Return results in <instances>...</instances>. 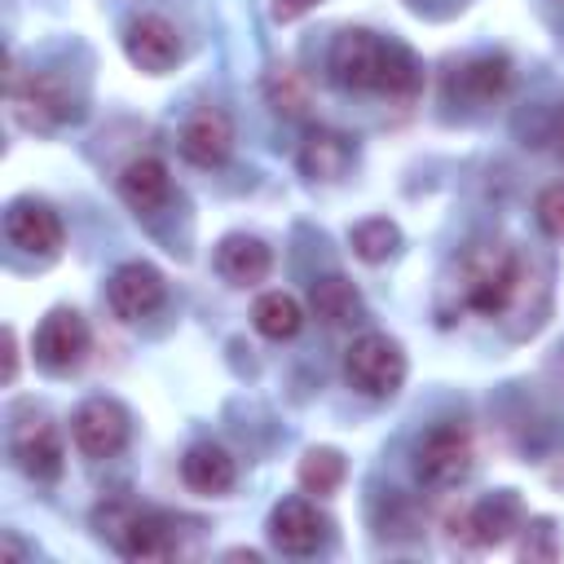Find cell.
<instances>
[{"label":"cell","mask_w":564,"mask_h":564,"mask_svg":"<svg viewBox=\"0 0 564 564\" xmlns=\"http://www.w3.org/2000/svg\"><path fill=\"white\" fill-rule=\"evenodd\" d=\"M520 256L511 247L498 242H480L467 247L449 273V300L458 313H476V317H502L520 291Z\"/></svg>","instance_id":"cell-1"},{"label":"cell","mask_w":564,"mask_h":564,"mask_svg":"<svg viewBox=\"0 0 564 564\" xmlns=\"http://www.w3.org/2000/svg\"><path fill=\"white\" fill-rule=\"evenodd\" d=\"M471 463H476V445H471V432L463 423H436L419 449H414V471L423 485L432 489H454L471 476Z\"/></svg>","instance_id":"cell-2"},{"label":"cell","mask_w":564,"mask_h":564,"mask_svg":"<svg viewBox=\"0 0 564 564\" xmlns=\"http://www.w3.org/2000/svg\"><path fill=\"white\" fill-rule=\"evenodd\" d=\"M344 375L366 397H392L405 383V352L388 335H357L344 352Z\"/></svg>","instance_id":"cell-3"},{"label":"cell","mask_w":564,"mask_h":564,"mask_svg":"<svg viewBox=\"0 0 564 564\" xmlns=\"http://www.w3.org/2000/svg\"><path fill=\"white\" fill-rule=\"evenodd\" d=\"M388 48H392V40H379L366 26L339 31V40L330 44V75H335V84H344L352 93H383Z\"/></svg>","instance_id":"cell-4"},{"label":"cell","mask_w":564,"mask_h":564,"mask_svg":"<svg viewBox=\"0 0 564 564\" xmlns=\"http://www.w3.org/2000/svg\"><path fill=\"white\" fill-rule=\"evenodd\" d=\"M9 101H13V115L22 128H62L66 119H75L70 88L48 70L26 75V79H18L9 70Z\"/></svg>","instance_id":"cell-5"},{"label":"cell","mask_w":564,"mask_h":564,"mask_svg":"<svg viewBox=\"0 0 564 564\" xmlns=\"http://www.w3.org/2000/svg\"><path fill=\"white\" fill-rule=\"evenodd\" d=\"M70 436L84 458H115L128 445V410L110 397H93L75 410Z\"/></svg>","instance_id":"cell-6"},{"label":"cell","mask_w":564,"mask_h":564,"mask_svg":"<svg viewBox=\"0 0 564 564\" xmlns=\"http://www.w3.org/2000/svg\"><path fill=\"white\" fill-rule=\"evenodd\" d=\"M106 524H110V538H115L119 555H128V560H172L176 555V533H172L176 524L159 511L123 507Z\"/></svg>","instance_id":"cell-7"},{"label":"cell","mask_w":564,"mask_h":564,"mask_svg":"<svg viewBox=\"0 0 564 564\" xmlns=\"http://www.w3.org/2000/svg\"><path fill=\"white\" fill-rule=\"evenodd\" d=\"M88 344H93L88 322L75 308H53L35 330V361L53 375H66L88 357Z\"/></svg>","instance_id":"cell-8"},{"label":"cell","mask_w":564,"mask_h":564,"mask_svg":"<svg viewBox=\"0 0 564 564\" xmlns=\"http://www.w3.org/2000/svg\"><path fill=\"white\" fill-rule=\"evenodd\" d=\"M123 53L137 70L145 75H167L176 62H181V35L167 18L159 13H137L128 26H123Z\"/></svg>","instance_id":"cell-9"},{"label":"cell","mask_w":564,"mask_h":564,"mask_svg":"<svg viewBox=\"0 0 564 564\" xmlns=\"http://www.w3.org/2000/svg\"><path fill=\"white\" fill-rule=\"evenodd\" d=\"M9 449L18 458V467L31 476V480H57L62 467H66V449H62V432L40 419V414H26L13 423L9 432Z\"/></svg>","instance_id":"cell-10"},{"label":"cell","mask_w":564,"mask_h":564,"mask_svg":"<svg viewBox=\"0 0 564 564\" xmlns=\"http://www.w3.org/2000/svg\"><path fill=\"white\" fill-rule=\"evenodd\" d=\"M330 533V520L308 498H282L269 516V538L282 555H313Z\"/></svg>","instance_id":"cell-11"},{"label":"cell","mask_w":564,"mask_h":564,"mask_svg":"<svg viewBox=\"0 0 564 564\" xmlns=\"http://www.w3.org/2000/svg\"><path fill=\"white\" fill-rule=\"evenodd\" d=\"M106 295H110L115 317H123V322H141V317H150V313L163 308V278H159L154 264H145V260H128V264H119V269L110 273Z\"/></svg>","instance_id":"cell-12"},{"label":"cell","mask_w":564,"mask_h":564,"mask_svg":"<svg viewBox=\"0 0 564 564\" xmlns=\"http://www.w3.org/2000/svg\"><path fill=\"white\" fill-rule=\"evenodd\" d=\"M234 150V123L216 106H198L181 128V154L194 167H220Z\"/></svg>","instance_id":"cell-13"},{"label":"cell","mask_w":564,"mask_h":564,"mask_svg":"<svg viewBox=\"0 0 564 564\" xmlns=\"http://www.w3.org/2000/svg\"><path fill=\"white\" fill-rule=\"evenodd\" d=\"M4 234H9L13 247H22L31 256H44V260L62 251V220L48 203H31V198L13 203L9 216H4Z\"/></svg>","instance_id":"cell-14"},{"label":"cell","mask_w":564,"mask_h":564,"mask_svg":"<svg viewBox=\"0 0 564 564\" xmlns=\"http://www.w3.org/2000/svg\"><path fill=\"white\" fill-rule=\"evenodd\" d=\"M172 194V176H167V163L154 159V154H141L132 159L123 172H119V198L132 207V212H159Z\"/></svg>","instance_id":"cell-15"},{"label":"cell","mask_w":564,"mask_h":564,"mask_svg":"<svg viewBox=\"0 0 564 564\" xmlns=\"http://www.w3.org/2000/svg\"><path fill=\"white\" fill-rule=\"evenodd\" d=\"M467 520H471L476 546H502L511 533L524 529V507L511 489H498V494L480 498L476 507H467Z\"/></svg>","instance_id":"cell-16"},{"label":"cell","mask_w":564,"mask_h":564,"mask_svg":"<svg viewBox=\"0 0 564 564\" xmlns=\"http://www.w3.org/2000/svg\"><path fill=\"white\" fill-rule=\"evenodd\" d=\"M269 264H273V256H269V247H264L260 238L229 234V238H220V247H216V273H220L225 282H234V286H256V282H264V278H269Z\"/></svg>","instance_id":"cell-17"},{"label":"cell","mask_w":564,"mask_h":564,"mask_svg":"<svg viewBox=\"0 0 564 564\" xmlns=\"http://www.w3.org/2000/svg\"><path fill=\"white\" fill-rule=\"evenodd\" d=\"M234 476H238V467H234V458H229L220 445H194V449L181 458V480H185L194 494H203V498L229 494V489H234Z\"/></svg>","instance_id":"cell-18"},{"label":"cell","mask_w":564,"mask_h":564,"mask_svg":"<svg viewBox=\"0 0 564 564\" xmlns=\"http://www.w3.org/2000/svg\"><path fill=\"white\" fill-rule=\"evenodd\" d=\"M348 163H352V141L344 132L317 128L300 145V172L313 176V181H339L348 172Z\"/></svg>","instance_id":"cell-19"},{"label":"cell","mask_w":564,"mask_h":564,"mask_svg":"<svg viewBox=\"0 0 564 564\" xmlns=\"http://www.w3.org/2000/svg\"><path fill=\"white\" fill-rule=\"evenodd\" d=\"M308 308L326 326H348V322L361 317V291L344 273H326L308 286Z\"/></svg>","instance_id":"cell-20"},{"label":"cell","mask_w":564,"mask_h":564,"mask_svg":"<svg viewBox=\"0 0 564 564\" xmlns=\"http://www.w3.org/2000/svg\"><path fill=\"white\" fill-rule=\"evenodd\" d=\"M251 322H256V330H260L264 339H291V335L304 326V308H300V300L286 295V291H264V295L256 300V308H251Z\"/></svg>","instance_id":"cell-21"},{"label":"cell","mask_w":564,"mask_h":564,"mask_svg":"<svg viewBox=\"0 0 564 564\" xmlns=\"http://www.w3.org/2000/svg\"><path fill=\"white\" fill-rule=\"evenodd\" d=\"M295 476H300V489H304V494H317V498H326V494H335V489L344 485V476H348V463H344V454H339V449H330V445H317V449H308V454L300 458Z\"/></svg>","instance_id":"cell-22"},{"label":"cell","mask_w":564,"mask_h":564,"mask_svg":"<svg viewBox=\"0 0 564 564\" xmlns=\"http://www.w3.org/2000/svg\"><path fill=\"white\" fill-rule=\"evenodd\" d=\"M507 84H511V66H507V57H494V53L489 57H471L463 66V75H458V88L471 101H494V97L507 93Z\"/></svg>","instance_id":"cell-23"},{"label":"cell","mask_w":564,"mask_h":564,"mask_svg":"<svg viewBox=\"0 0 564 564\" xmlns=\"http://www.w3.org/2000/svg\"><path fill=\"white\" fill-rule=\"evenodd\" d=\"M264 97H269V106H273L278 115H286V119H304V115H308V84H304V75L291 70V66H269V75H264Z\"/></svg>","instance_id":"cell-24"},{"label":"cell","mask_w":564,"mask_h":564,"mask_svg":"<svg viewBox=\"0 0 564 564\" xmlns=\"http://www.w3.org/2000/svg\"><path fill=\"white\" fill-rule=\"evenodd\" d=\"M419 88H423V66L414 62V53H410L405 44L392 40V48H388V70H383V93H388L392 101H414Z\"/></svg>","instance_id":"cell-25"},{"label":"cell","mask_w":564,"mask_h":564,"mask_svg":"<svg viewBox=\"0 0 564 564\" xmlns=\"http://www.w3.org/2000/svg\"><path fill=\"white\" fill-rule=\"evenodd\" d=\"M397 242H401V229H397L388 216H370V220H361V225L352 229V251H357L366 264L388 260V256L397 251Z\"/></svg>","instance_id":"cell-26"},{"label":"cell","mask_w":564,"mask_h":564,"mask_svg":"<svg viewBox=\"0 0 564 564\" xmlns=\"http://www.w3.org/2000/svg\"><path fill=\"white\" fill-rule=\"evenodd\" d=\"M524 542H520V560H555L560 555V542H555V524L546 516L529 520L524 529Z\"/></svg>","instance_id":"cell-27"},{"label":"cell","mask_w":564,"mask_h":564,"mask_svg":"<svg viewBox=\"0 0 564 564\" xmlns=\"http://www.w3.org/2000/svg\"><path fill=\"white\" fill-rule=\"evenodd\" d=\"M538 225L551 234V238H564V185H546L538 194Z\"/></svg>","instance_id":"cell-28"},{"label":"cell","mask_w":564,"mask_h":564,"mask_svg":"<svg viewBox=\"0 0 564 564\" xmlns=\"http://www.w3.org/2000/svg\"><path fill=\"white\" fill-rule=\"evenodd\" d=\"M322 0H273L269 4V13H273V22H295V18H304L308 9H317Z\"/></svg>","instance_id":"cell-29"},{"label":"cell","mask_w":564,"mask_h":564,"mask_svg":"<svg viewBox=\"0 0 564 564\" xmlns=\"http://www.w3.org/2000/svg\"><path fill=\"white\" fill-rule=\"evenodd\" d=\"M18 379V330L4 326V383Z\"/></svg>","instance_id":"cell-30"},{"label":"cell","mask_w":564,"mask_h":564,"mask_svg":"<svg viewBox=\"0 0 564 564\" xmlns=\"http://www.w3.org/2000/svg\"><path fill=\"white\" fill-rule=\"evenodd\" d=\"M0 555H4V560H22V555H26V546H22L13 533H4V538H0Z\"/></svg>","instance_id":"cell-31"},{"label":"cell","mask_w":564,"mask_h":564,"mask_svg":"<svg viewBox=\"0 0 564 564\" xmlns=\"http://www.w3.org/2000/svg\"><path fill=\"white\" fill-rule=\"evenodd\" d=\"M560 154H564V123H560Z\"/></svg>","instance_id":"cell-32"}]
</instances>
